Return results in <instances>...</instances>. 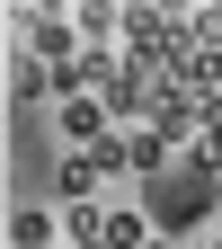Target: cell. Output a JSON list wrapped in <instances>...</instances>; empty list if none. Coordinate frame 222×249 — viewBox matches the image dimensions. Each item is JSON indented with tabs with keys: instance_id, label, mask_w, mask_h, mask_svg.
Returning a JSON list of instances; mask_svg holds the SVG:
<instances>
[{
	"instance_id": "6da1fadb",
	"label": "cell",
	"mask_w": 222,
	"mask_h": 249,
	"mask_svg": "<svg viewBox=\"0 0 222 249\" xmlns=\"http://www.w3.org/2000/svg\"><path fill=\"white\" fill-rule=\"evenodd\" d=\"M53 116H62V142H71V151H89V142L116 134V124H107V98H62Z\"/></svg>"
},
{
	"instance_id": "7a4b0ae2",
	"label": "cell",
	"mask_w": 222,
	"mask_h": 249,
	"mask_svg": "<svg viewBox=\"0 0 222 249\" xmlns=\"http://www.w3.org/2000/svg\"><path fill=\"white\" fill-rule=\"evenodd\" d=\"M71 27H80V18H36V27H27V36H36V62H45V71H62V62H80V53H71V45H80Z\"/></svg>"
},
{
	"instance_id": "3957f363",
	"label": "cell",
	"mask_w": 222,
	"mask_h": 249,
	"mask_svg": "<svg viewBox=\"0 0 222 249\" xmlns=\"http://www.w3.org/2000/svg\"><path fill=\"white\" fill-rule=\"evenodd\" d=\"M98 249H151V213L116 205V213H107V240H98Z\"/></svg>"
},
{
	"instance_id": "277c9868",
	"label": "cell",
	"mask_w": 222,
	"mask_h": 249,
	"mask_svg": "<svg viewBox=\"0 0 222 249\" xmlns=\"http://www.w3.org/2000/svg\"><path fill=\"white\" fill-rule=\"evenodd\" d=\"M62 240H71V249H98L107 240V213L98 205H62Z\"/></svg>"
},
{
	"instance_id": "5b68a950",
	"label": "cell",
	"mask_w": 222,
	"mask_h": 249,
	"mask_svg": "<svg viewBox=\"0 0 222 249\" xmlns=\"http://www.w3.org/2000/svg\"><path fill=\"white\" fill-rule=\"evenodd\" d=\"M53 178H62V196H71V205H89V187H98V169H89V151H71V160H62Z\"/></svg>"
}]
</instances>
